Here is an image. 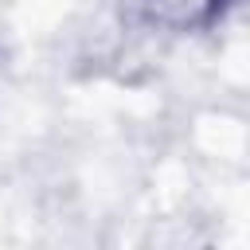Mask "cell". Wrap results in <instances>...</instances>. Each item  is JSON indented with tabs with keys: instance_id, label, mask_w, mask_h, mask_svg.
Returning <instances> with one entry per match:
<instances>
[{
	"instance_id": "obj_1",
	"label": "cell",
	"mask_w": 250,
	"mask_h": 250,
	"mask_svg": "<svg viewBox=\"0 0 250 250\" xmlns=\"http://www.w3.org/2000/svg\"><path fill=\"white\" fill-rule=\"evenodd\" d=\"M211 4H215V8H223V4H227V0H211Z\"/></svg>"
}]
</instances>
